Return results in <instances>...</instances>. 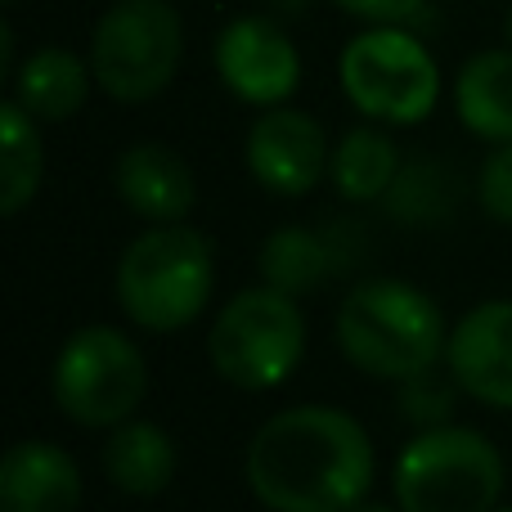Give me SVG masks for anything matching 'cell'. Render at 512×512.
Segmentation results:
<instances>
[{"label":"cell","mask_w":512,"mask_h":512,"mask_svg":"<svg viewBox=\"0 0 512 512\" xmlns=\"http://www.w3.org/2000/svg\"><path fill=\"white\" fill-rule=\"evenodd\" d=\"M243 472L270 512H351L373 486V441L346 409L297 405L261 423Z\"/></svg>","instance_id":"1"},{"label":"cell","mask_w":512,"mask_h":512,"mask_svg":"<svg viewBox=\"0 0 512 512\" xmlns=\"http://www.w3.org/2000/svg\"><path fill=\"white\" fill-rule=\"evenodd\" d=\"M445 342L450 333L441 306L405 279H360L337 306V346L369 378L405 382L436 369Z\"/></svg>","instance_id":"2"},{"label":"cell","mask_w":512,"mask_h":512,"mask_svg":"<svg viewBox=\"0 0 512 512\" xmlns=\"http://www.w3.org/2000/svg\"><path fill=\"white\" fill-rule=\"evenodd\" d=\"M216 288L212 239L194 225H153L126 243L117 261V301L126 319L149 333L189 328Z\"/></svg>","instance_id":"3"},{"label":"cell","mask_w":512,"mask_h":512,"mask_svg":"<svg viewBox=\"0 0 512 512\" xmlns=\"http://www.w3.org/2000/svg\"><path fill=\"white\" fill-rule=\"evenodd\" d=\"M95 90L113 104H149L176 81L185 59V18L171 0H108L90 27Z\"/></svg>","instance_id":"4"},{"label":"cell","mask_w":512,"mask_h":512,"mask_svg":"<svg viewBox=\"0 0 512 512\" xmlns=\"http://www.w3.org/2000/svg\"><path fill=\"white\" fill-rule=\"evenodd\" d=\"M337 86L346 104L378 126H418L436 113L441 68L414 27H364L342 45Z\"/></svg>","instance_id":"5"},{"label":"cell","mask_w":512,"mask_h":512,"mask_svg":"<svg viewBox=\"0 0 512 512\" xmlns=\"http://www.w3.org/2000/svg\"><path fill=\"white\" fill-rule=\"evenodd\" d=\"M391 486L400 512H495L504 454L477 427H427L400 450Z\"/></svg>","instance_id":"6"},{"label":"cell","mask_w":512,"mask_h":512,"mask_svg":"<svg viewBox=\"0 0 512 512\" xmlns=\"http://www.w3.org/2000/svg\"><path fill=\"white\" fill-rule=\"evenodd\" d=\"M306 355V319L297 297L279 288H243L225 301L207 333V360L230 387L274 391L297 373Z\"/></svg>","instance_id":"7"},{"label":"cell","mask_w":512,"mask_h":512,"mask_svg":"<svg viewBox=\"0 0 512 512\" xmlns=\"http://www.w3.org/2000/svg\"><path fill=\"white\" fill-rule=\"evenodd\" d=\"M54 405L81 427H122L149 396L144 351L113 324H86L54 360Z\"/></svg>","instance_id":"8"},{"label":"cell","mask_w":512,"mask_h":512,"mask_svg":"<svg viewBox=\"0 0 512 512\" xmlns=\"http://www.w3.org/2000/svg\"><path fill=\"white\" fill-rule=\"evenodd\" d=\"M212 63L221 86L252 108L288 104L301 86V50L288 27L270 14H234L216 32Z\"/></svg>","instance_id":"9"},{"label":"cell","mask_w":512,"mask_h":512,"mask_svg":"<svg viewBox=\"0 0 512 512\" xmlns=\"http://www.w3.org/2000/svg\"><path fill=\"white\" fill-rule=\"evenodd\" d=\"M243 162L252 180L274 198H306L319 180L328 176L333 144L315 113L306 108H261V117L248 126L243 140Z\"/></svg>","instance_id":"10"},{"label":"cell","mask_w":512,"mask_h":512,"mask_svg":"<svg viewBox=\"0 0 512 512\" xmlns=\"http://www.w3.org/2000/svg\"><path fill=\"white\" fill-rule=\"evenodd\" d=\"M369 252L364 225L355 221H324V225H279L256 252V270L270 288L288 297L319 292L324 283L351 274Z\"/></svg>","instance_id":"11"},{"label":"cell","mask_w":512,"mask_h":512,"mask_svg":"<svg viewBox=\"0 0 512 512\" xmlns=\"http://www.w3.org/2000/svg\"><path fill=\"white\" fill-rule=\"evenodd\" d=\"M445 364L459 391L512 414V301H481L445 342Z\"/></svg>","instance_id":"12"},{"label":"cell","mask_w":512,"mask_h":512,"mask_svg":"<svg viewBox=\"0 0 512 512\" xmlns=\"http://www.w3.org/2000/svg\"><path fill=\"white\" fill-rule=\"evenodd\" d=\"M113 189L126 203V212L149 225L189 221V212H194V203H198L194 167L162 140H140L117 153Z\"/></svg>","instance_id":"13"},{"label":"cell","mask_w":512,"mask_h":512,"mask_svg":"<svg viewBox=\"0 0 512 512\" xmlns=\"http://www.w3.org/2000/svg\"><path fill=\"white\" fill-rule=\"evenodd\" d=\"M81 472L50 441H18L0 459V512H77Z\"/></svg>","instance_id":"14"},{"label":"cell","mask_w":512,"mask_h":512,"mask_svg":"<svg viewBox=\"0 0 512 512\" xmlns=\"http://www.w3.org/2000/svg\"><path fill=\"white\" fill-rule=\"evenodd\" d=\"M90 90H95V72L90 59L63 45H41L32 50L9 77V99L27 108L36 122H68L86 108Z\"/></svg>","instance_id":"15"},{"label":"cell","mask_w":512,"mask_h":512,"mask_svg":"<svg viewBox=\"0 0 512 512\" xmlns=\"http://www.w3.org/2000/svg\"><path fill=\"white\" fill-rule=\"evenodd\" d=\"M454 117L468 135L512 144V45L477 50L454 72Z\"/></svg>","instance_id":"16"},{"label":"cell","mask_w":512,"mask_h":512,"mask_svg":"<svg viewBox=\"0 0 512 512\" xmlns=\"http://www.w3.org/2000/svg\"><path fill=\"white\" fill-rule=\"evenodd\" d=\"M104 477L113 481L122 495L153 499L176 481V441L167 427L149 423V418H131V423L113 427L104 445Z\"/></svg>","instance_id":"17"},{"label":"cell","mask_w":512,"mask_h":512,"mask_svg":"<svg viewBox=\"0 0 512 512\" xmlns=\"http://www.w3.org/2000/svg\"><path fill=\"white\" fill-rule=\"evenodd\" d=\"M400 149L382 126H351L342 140L333 144V162H328V180L346 203H382L387 189L400 176Z\"/></svg>","instance_id":"18"},{"label":"cell","mask_w":512,"mask_h":512,"mask_svg":"<svg viewBox=\"0 0 512 512\" xmlns=\"http://www.w3.org/2000/svg\"><path fill=\"white\" fill-rule=\"evenodd\" d=\"M459 194H463L459 171H454L445 158H436V153H418V158L400 162L396 185L387 189V198H382L378 207L391 216V221L423 230V225L450 221L454 207H459Z\"/></svg>","instance_id":"19"},{"label":"cell","mask_w":512,"mask_h":512,"mask_svg":"<svg viewBox=\"0 0 512 512\" xmlns=\"http://www.w3.org/2000/svg\"><path fill=\"white\" fill-rule=\"evenodd\" d=\"M45 176L41 122L18 99L0 104V212L18 216L36 198Z\"/></svg>","instance_id":"20"},{"label":"cell","mask_w":512,"mask_h":512,"mask_svg":"<svg viewBox=\"0 0 512 512\" xmlns=\"http://www.w3.org/2000/svg\"><path fill=\"white\" fill-rule=\"evenodd\" d=\"M454 387L459 382H445L436 369L427 373H414V378L396 382V400H400V414L409 418V423H418L427 432V427H445L454 414Z\"/></svg>","instance_id":"21"},{"label":"cell","mask_w":512,"mask_h":512,"mask_svg":"<svg viewBox=\"0 0 512 512\" xmlns=\"http://www.w3.org/2000/svg\"><path fill=\"white\" fill-rule=\"evenodd\" d=\"M477 203L495 225L512 230V144H495L477 171Z\"/></svg>","instance_id":"22"},{"label":"cell","mask_w":512,"mask_h":512,"mask_svg":"<svg viewBox=\"0 0 512 512\" xmlns=\"http://www.w3.org/2000/svg\"><path fill=\"white\" fill-rule=\"evenodd\" d=\"M333 5L360 18L364 27H414L427 18V0H333Z\"/></svg>","instance_id":"23"},{"label":"cell","mask_w":512,"mask_h":512,"mask_svg":"<svg viewBox=\"0 0 512 512\" xmlns=\"http://www.w3.org/2000/svg\"><path fill=\"white\" fill-rule=\"evenodd\" d=\"M14 68H18L14 63V23L5 18V23H0V81L14 77Z\"/></svg>","instance_id":"24"},{"label":"cell","mask_w":512,"mask_h":512,"mask_svg":"<svg viewBox=\"0 0 512 512\" xmlns=\"http://www.w3.org/2000/svg\"><path fill=\"white\" fill-rule=\"evenodd\" d=\"M270 5H274V9H288V14H301L310 0H270Z\"/></svg>","instance_id":"25"},{"label":"cell","mask_w":512,"mask_h":512,"mask_svg":"<svg viewBox=\"0 0 512 512\" xmlns=\"http://www.w3.org/2000/svg\"><path fill=\"white\" fill-rule=\"evenodd\" d=\"M351 512H400V508H387V504H355Z\"/></svg>","instance_id":"26"},{"label":"cell","mask_w":512,"mask_h":512,"mask_svg":"<svg viewBox=\"0 0 512 512\" xmlns=\"http://www.w3.org/2000/svg\"><path fill=\"white\" fill-rule=\"evenodd\" d=\"M0 5H5V9H14V5H23V0H0Z\"/></svg>","instance_id":"27"},{"label":"cell","mask_w":512,"mask_h":512,"mask_svg":"<svg viewBox=\"0 0 512 512\" xmlns=\"http://www.w3.org/2000/svg\"><path fill=\"white\" fill-rule=\"evenodd\" d=\"M508 45H512V9H508Z\"/></svg>","instance_id":"28"},{"label":"cell","mask_w":512,"mask_h":512,"mask_svg":"<svg viewBox=\"0 0 512 512\" xmlns=\"http://www.w3.org/2000/svg\"><path fill=\"white\" fill-rule=\"evenodd\" d=\"M495 512H512V508H495Z\"/></svg>","instance_id":"29"}]
</instances>
